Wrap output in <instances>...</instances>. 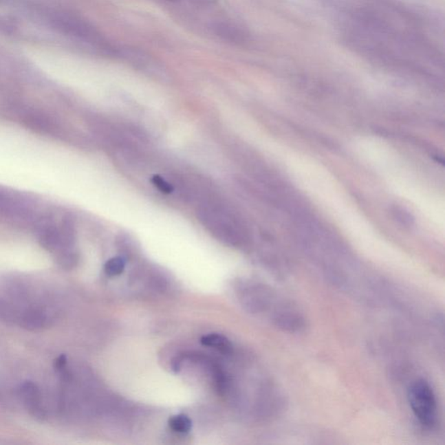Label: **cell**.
<instances>
[{"label":"cell","instance_id":"cell-8","mask_svg":"<svg viewBox=\"0 0 445 445\" xmlns=\"http://www.w3.org/2000/svg\"><path fill=\"white\" fill-rule=\"evenodd\" d=\"M67 356L61 355L56 359L54 362V368L56 371H61L65 368V365H67Z\"/></svg>","mask_w":445,"mask_h":445},{"label":"cell","instance_id":"cell-6","mask_svg":"<svg viewBox=\"0 0 445 445\" xmlns=\"http://www.w3.org/2000/svg\"><path fill=\"white\" fill-rule=\"evenodd\" d=\"M125 268V260L121 257L108 260L105 265V272L108 276H115L123 273Z\"/></svg>","mask_w":445,"mask_h":445},{"label":"cell","instance_id":"cell-1","mask_svg":"<svg viewBox=\"0 0 445 445\" xmlns=\"http://www.w3.org/2000/svg\"><path fill=\"white\" fill-rule=\"evenodd\" d=\"M246 301L254 312H265L270 321L283 331L299 332L305 327V316L298 305L269 286H250Z\"/></svg>","mask_w":445,"mask_h":445},{"label":"cell","instance_id":"cell-5","mask_svg":"<svg viewBox=\"0 0 445 445\" xmlns=\"http://www.w3.org/2000/svg\"><path fill=\"white\" fill-rule=\"evenodd\" d=\"M201 344L219 349L223 351H228L232 348V345H230L228 339L222 335L215 334V333L214 334L204 336L201 338Z\"/></svg>","mask_w":445,"mask_h":445},{"label":"cell","instance_id":"cell-7","mask_svg":"<svg viewBox=\"0 0 445 445\" xmlns=\"http://www.w3.org/2000/svg\"><path fill=\"white\" fill-rule=\"evenodd\" d=\"M151 181H153L154 186H156L161 193L170 194L173 192V186L168 183L166 180H164L162 177L158 176V175H155Z\"/></svg>","mask_w":445,"mask_h":445},{"label":"cell","instance_id":"cell-9","mask_svg":"<svg viewBox=\"0 0 445 445\" xmlns=\"http://www.w3.org/2000/svg\"><path fill=\"white\" fill-rule=\"evenodd\" d=\"M191 1L196 3L197 5L208 6L213 4V2H215V0H191Z\"/></svg>","mask_w":445,"mask_h":445},{"label":"cell","instance_id":"cell-4","mask_svg":"<svg viewBox=\"0 0 445 445\" xmlns=\"http://www.w3.org/2000/svg\"><path fill=\"white\" fill-rule=\"evenodd\" d=\"M169 426L175 433L186 434L189 433L192 428L193 423L189 417L186 415L180 414L171 417L168 422Z\"/></svg>","mask_w":445,"mask_h":445},{"label":"cell","instance_id":"cell-3","mask_svg":"<svg viewBox=\"0 0 445 445\" xmlns=\"http://www.w3.org/2000/svg\"><path fill=\"white\" fill-rule=\"evenodd\" d=\"M213 31L223 41L232 44H243L248 41V34L239 26L232 23L219 22L213 25Z\"/></svg>","mask_w":445,"mask_h":445},{"label":"cell","instance_id":"cell-2","mask_svg":"<svg viewBox=\"0 0 445 445\" xmlns=\"http://www.w3.org/2000/svg\"><path fill=\"white\" fill-rule=\"evenodd\" d=\"M408 402L418 423L427 430H433L437 422L436 394L424 379H418L408 390Z\"/></svg>","mask_w":445,"mask_h":445},{"label":"cell","instance_id":"cell-10","mask_svg":"<svg viewBox=\"0 0 445 445\" xmlns=\"http://www.w3.org/2000/svg\"><path fill=\"white\" fill-rule=\"evenodd\" d=\"M168 1H174V0H168Z\"/></svg>","mask_w":445,"mask_h":445}]
</instances>
